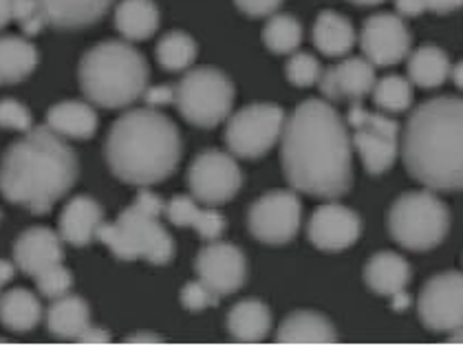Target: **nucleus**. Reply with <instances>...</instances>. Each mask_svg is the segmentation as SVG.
<instances>
[{"mask_svg": "<svg viewBox=\"0 0 463 346\" xmlns=\"http://www.w3.org/2000/svg\"><path fill=\"white\" fill-rule=\"evenodd\" d=\"M47 126L55 130L60 137L90 139L98 130V113L87 102L69 99L49 108Z\"/></svg>", "mask_w": 463, "mask_h": 346, "instance_id": "nucleus-25", "label": "nucleus"}, {"mask_svg": "<svg viewBox=\"0 0 463 346\" xmlns=\"http://www.w3.org/2000/svg\"><path fill=\"white\" fill-rule=\"evenodd\" d=\"M421 324L432 333H455L463 329V274L432 276L417 300Z\"/></svg>", "mask_w": 463, "mask_h": 346, "instance_id": "nucleus-13", "label": "nucleus"}, {"mask_svg": "<svg viewBox=\"0 0 463 346\" xmlns=\"http://www.w3.org/2000/svg\"><path fill=\"white\" fill-rule=\"evenodd\" d=\"M78 78L80 89L90 104L126 108L144 98L148 89V64L128 42L107 40L84 53Z\"/></svg>", "mask_w": 463, "mask_h": 346, "instance_id": "nucleus-5", "label": "nucleus"}, {"mask_svg": "<svg viewBox=\"0 0 463 346\" xmlns=\"http://www.w3.org/2000/svg\"><path fill=\"white\" fill-rule=\"evenodd\" d=\"M450 60L439 47H421L409 60V79L420 89H437L450 78Z\"/></svg>", "mask_w": 463, "mask_h": 346, "instance_id": "nucleus-31", "label": "nucleus"}, {"mask_svg": "<svg viewBox=\"0 0 463 346\" xmlns=\"http://www.w3.org/2000/svg\"><path fill=\"white\" fill-rule=\"evenodd\" d=\"M0 342H3V340H0Z\"/></svg>", "mask_w": 463, "mask_h": 346, "instance_id": "nucleus-51", "label": "nucleus"}, {"mask_svg": "<svg viewBox=\"0 0 463 346\" xmlns=\"http://www.w3.org/2000/svg\"><path fill=\"white\" fill-rule=\"evenodd\" d=\"M144 99H146V104H148L150 108L168 107V104H175V99H177V89L168 87V84H165V87L146 89Z\"/></svg>", "mask_w": 463, "mask_h": 346, "instance_id": "nucleus-40", "label": "nucleus"}, {"mask_svg": "<svg viewBox=\"0 0 463 346\" xmlns=\"http://www.w3.org/2000/svg\"><path fill=\"white\" fill-rule=\"evenodd\" d=\"M236 7L250 18H269L274 16L276 9L283 5V0H234Z\"/></svg>", "mask_w": 463, "mask_h": 346, "instance_id": "nucleus-39", "label": "nucleus"}, {"mask_svg": "<svg viewBox=\"0 0 463 346\" xmlns=\"http://www.w3.org/2000/svg\"><path fill=\"white\" fill-rule=\"evenodd\" d=\"M355 29L338 12H322L314 24V44L326 58H342L355 47Z\"/></svg>", "mask_w": 463, "mask_h": 346, "instance_id": "nucleus-26", "label": "nucleus"}, {"mask_svg": "<svg viewBox=\"0 0 463 346\" xmlns=\"http://www.w3.org/2000/svg\"><path fill=\"white\" fill-rule=\"evenodd\" d=\"M400 150L415 182L435 192H461L463 99L432 98L412 108Z\"/></svg>", "mask_w": 463, "mask_h": 346, "instance_id": "nucleus-3", "label": "nucleus"}, {"mask_svg": "<svg viewBox=\"0 0 463 346\" xmlns=\"http://www.w3.org/2000/svg\"><path fill=\"white\" fill-rule=\"evenodd\" d=\"M14 278V265L7 263V260H0V289Z\"/></svg>", "mask_w": 463, "mask_h": 346, "instance_id": "nucleus-47", "label": "nucleus"}, {"mask_svg": "<svg viewBox=\"0 0 463 346\" xmlns=\"http://www.w3.org/2000/svg\"><path fill=\"white\" fill-rule=\"evenodd\" d=\"M78 179V154L49 126L27 130L5 150L0 162V192L33 214L52 212Z\"/></svg>", "mask_w": 463, "mask_h": 346, "instance_id": "nucleus-2", "label": "nucleus"}, {"mask_svg": "<svg viewBox=\"0 0 463 346\" xmlns=\"http://www.w3.org/2000/svg\"><path fill=\"white\" fill-rule=\"evenodd\" d=\"M276 342L280 344H335L338 331L325 315L316 311H294L287 315L276 333Z\"/></svg>", "mask_w": 463, "mask_h": 346, "instance_id": "nucleus-22", "label": "nucleus"}, {"mask_svg": "<svg viewBox=\"0 0 463 346\" xmlns=\"http://www.w3.org/2000/svg\"><path fill=\"white\" fill-rule=\"evenodd\" d=\"M104 223V210L95 199L78 194L64 205L60 214V237L75 248H84L98 238V229Z\"/></svg>", "mask_w": 463, "mask_h": 346, "instance_id": "nucleus-20", "label": "nucleus"}, {"mask_svg": "<svg viewBox=\"0 0 463 346\" xmlns=\"http://www.w3.org/2000/svg\"><path fill=\"white\" fill-rule=\"evenodd\" d=\"M126 342L128 344H161L164 342V338H159V335H153V333H133L126 338Z\"/></svg>", "mask_w": 463, "mask_h": 346, "instance_id": "nucleus-45", "label": "nucleus"}, {"mask_svg": "<svg viewBox=\"0 0 463 346\" xmlns=\"http://www.w3.org/2000/svg\"><path fill=\"white\" fill-rule=\"evenodd\" d=\"M362 234V220L351 208L340 203H325L314 210L307 237L320 252H342L357 243Z\"/></svg>", "mask_w": 463, "mask_h": 346, "instance_id": "nucleus-17", "label": "nucleus"}, {"mask_svg": "<svg viewBox=\"0 0 463 346\" xmlns=\"http://www.w3.org/2000/svg\"><path fill=\"white\" fill-rule=\"evenodd\" d=\"M346 122L354 128V146L360 153L366 173L380 177L391 170L402 148L400 124L382 113H371L360 104L349 108Z\"/></svg>", "mask_w": 463, "mask_h": 346, "instance_id": "nucleus-10", "label": "nucleus"}, {"mask_svg": "<svg viewBox=\"0 0 463 346\" xmlns=\"http://www.w3.org/2000/svg\"><path fill=\"white\" fill-rule=\"evenodd\" d=\"M391 298H392L391 307L395 309V311H404V309H409V307H411V295L406 294V289H402V292L392 294Z\"/></svg>", "mask_w": 463, "mask_h": 346, "instance_id": "nucleus-46", "label": "nucleus"}, {"mask_svg": "<svg viewBox=\"0 0 463 346\" xmlns=\"http://www.w3.org/2000/svg\"><path fill=\"white\" fill-rule=\"evenodd\" d=\"M115 27L126 40H146L159 27V9L153 0H122L115 7Z\"/></svg>", "mask_w": 463, "mask_h": 346, "instance_id": "nucleus-28", "label": "nucleus"}, {"mask_svg": "<svg viewBox=\"0 0 463 346\" xmlns=\"http://www.w3.org/2000/svg\"><path fill=\"white\" fill-rule=\"evenodd\" d=\"M43 320V304L29 289H9L0 295V323L9 331L27 333Z\"/></svg>", "mask_w": 463, "mask_h": 346, "instance_id": "nucleus-29", "label": "nucleus"}, {"mask_svg": "<svg viewBox=\"0 0 463 346\" xmlns=\"http://www.w3.org/2000/svg\"><path fill=\"white\" fill-rule=\"evenodd\" d=\"M450 78H452V82H455V87L459 89V91H463V62H457L455 67H452Z\"/></svg>", "mask_w": 463, "mask_h": 346, "instance_id": "nucleus-48", "label": "nucleus"}, {"mask_svg": "<svg viewBox=\"0 0 463 346\" xmlns=\"http://www.w3.org/2000/svg\"><path fill=\"white\" fill-rule=\"evenodd\" d=\"M303 223V203L289 190H271L248 212L251 237L265 245H285L296 238Z\"/></svg>", "mask_w": 463, "mask_h": 346, "instance_id": "nucleus-12", "label": "nucleus"}, {"mask_svg": "<svg viewBox=\"0 0 463 346\" xmlns=\"http://www.w3.org/2000/svg\"><path fill=\"white\" fill-rule=\"evenodd\" d=\"M188 185L199 203L223 205L239 194L243 173L230 153L205 150L190 165Z\"/></svg>", "mask_w": 463, "mask_h": 346, "instance_id": "nucleus-14", "label": "nucleus"}, {"mask_svg": "<svg viewBox=\"0 0 463 346\" xmlns=\"http://www.w3.org/2000/svg\"><path fill=\"white\" fill-rule=\"evenodd\" d=\"M375 67L366 58H345L335 67L322 71L320 91L331 102L362 99L375 87Z\"/></svg>", "mask_w": 463, "mask_h": 346, "instance_id": "nucleus-18", "label": "nucleus"}, {"mask_svg": "<svg viewBox=\"0 0 463 346\" xmlns=\"http://www.w3.org/2000/svg\"><path fill=\"white\" fill-rule=\"evenodd\" d=\"M285 75L294 87L309 89L320 82L322 64L320 60L311 53H294L289 60H287Z\"/></svg>", "mask_w": 463, "mask_h": 346, "instance_id": "nucleus-35", "label": "nucleus"}, {"mask_svg": "<svg viewBox=\"0 0 463 346\" xmlns=\"http://www.w3.org/2000/svg\"><path fill=\"white\" fill-rule=\"evenodd\" d=\"M373 102L384 113H404L412 104V82L402 75H386L373 87Z\"/></svg>", "mask_w": 463, "mask_h": 346, "instance_id": "nucleus-34", "label": "nucleus"}, {"mask_svg": "<svg viewBox=\"0 0 463 346\" xmlns=\"http://www.w3.org/2000/svg\"><path fill=\"white\" fill-rule=\"evenodd\" d=\"M62 237L49 228H29L14 245V263L23 274L36 278L44 269L62 263Z\"/></svg>", "mask_w": 463, "mask_h": 346, "instance_id": "nucleus-19", "label": "nucleus"}, {"mask_svg": "<svg viewBox=\"0 0 463 346\" xmlns=\"http://www.w3.org/2000/svg\"><path fill=\"white\" fill-rule=\"evenodd\" d=\"M412 272L409 260L395 252H380L366 263L364 283L377 295H391L406 289Z\"/></svg>", "mask_w": 463, "mask_h": 346, "instance_id": "nucleus-23", "label": "nucleus"}, {"mask_svg": "<svg viewBox=\"0 0 463 346\" xmlns=\"http://www.w3.org/2000/svg\"><path fill=\"white\" fill-rule=\"evenodd\" d=\"M395 7H397V14L404 18H415L428 12L426 0H395Z\"/></svg>", "mask_w": 463, "mask_h": 346, "instance_id": "nucleus-41", "label": "nucleus"}, {"mask_svg": "<svg viewBox=\"0 0 463 346\" xmlns=\"http://www.w3.org/2000/svg\"><path fill=\"white\" fill-rule=\"evenodd\" d=\"M0 128L27 133L33 128L32 113L18 99H0Z\"/></svg>", "mask_w": 463, "mask_h": 346, "instance_id": "nucleus-38", "label": "nucleus"}, {"mask_svg": "<svg viewBox=\"0 0 463 346\" xmlns=\"http://www.w3.org/2000/svg\"><path fill=\"white\" fill-rule=\"evenodd\" d=\"M165 217L177 228H193L203 240H219L225 232V219L216 210H203L194 197L175 194L165 203Z\"/></svg>", "mask_w": 463, "mask_h": 346, "instance_id": "nucleus-21", "label": "nucleus"}, {"mask_svg": "<svg viewBox=\"0 0 463 346\" xmlns=\"http://www.w3.org/2000/svg\"><path fill=\"white\" fill-rule=\"evenodd\" d=\"M285 122L287 115L279 104H251L228 117L225 144L234 157L256 162L280 142Z\"/></svg>", "mask_w": 463, "mask_h": 346, "instance_id": "nucleus-9", "label": "nucleus"}, {"mask_svg": "<svg viewBox=\"0 0 463 346\" xmlns=\"http://www.w3.org/2000/svg\"><path fill=\"white\" fill-rule=\"evenodd\" d=\"M221 295L214 292L213 287L203 283V280H194V283H188L184 289H181V304H184L188 311H203L219 304Z\"/></svg>", "mask_w": 463, "mask_h": 346, "instance_id": "nucleus-37", "label": "nucleus"}, {"mask_svg": "<svg viewBox=\"0 0 463 346\" xmlns=\"http://www.w3.org/2000/svg\"><path fill=\"white\" fill-rule=\"evenodd\" d=\"M450 229V212L428 190L402 194L389 210L391 238L411 252H430L444 243Z\"/></svg>", "mask_w": 463, "mask_h": 346, "instance_id": "nucleus-7", "label": "nucleus"}, {"mask_svg": "<svg viewBox=\"0 0 463 346\" xmlns=\"http://www.w3.org/2000/svg\"><path fill=\"white\" fill-rule=\"evenodd\" d=\"M107 162L119 182L153 185L177 170L184 154L179 128L155 108H133L113 124L107 135Z\"/></svg>", "mask_w": 463, "mask_h": 346, "instance_id": "nucleus-4", "label": "nucleus"}, {"mask_svg": "<svg viewBox=\"0 0 463 346\" xmlns=\"http://www.w3.org/2000/svg\"><path fill=\"white\" fill-rule=\"evenodd\" d=\"M90 324V309L80 295L55 298L47 313V327L55 338L75 340Z\"/></svg>", "mask_w": 463, "mask_h": 346, "instance_id": "nucleus-30", "label": "nucleus"}, {"mask_svg": "<svg viewBox=\"0 0 463 346\" xmlns=\"http://www.w3.org/2000/svg\"><path fill=\"white\" fill-rule=\"evenodd\" d=\"M411 32L395 14H375L366 18L360 33V47L373 67L400 64L411 51Z\"/></svg>", "mask_w": 463, "mask_h": 346, "instance_id": "nucleus-15", "label": "nucleus"}, {"mask_svg": "<svg viewBox=\"0 0 463 346\" xmlns=\"http://www.w3.org/2000/svg\"><path fill=\"white\" fill-rule=\"evenodd\" d=\"M38 49L18 36H0V87L27 79L38 67Z\"/></svg>", "mask_w": 463, "mask_h": 346, "instance_id": "nucleus-27", "label": "nucleus"}, {"mask_svg": "<svg viewBox=\"0 0 463 346\" xmlns=\"http://www.w3.org/2000/svg\"><path fill=\"white\" fill-rule=\"evenodd\" d=\"M113 0H16V20L24 33L40 29H84L109 12Z\"/></svg>", "mask_w": 463, "mask_h": 346, "instance_id": "nucleus-11", "label": "nucleus"}, {"mask_svg": "<svg viewBox=\"0 0 463 346\" xmlns=\"http://www.w3.org/2000/svg\"><path fill=\"white\" fill-rule=\"evenodd\" d=\"M196 42L184 32H170L157 42V60L165 71H185L196 60Z\"/></svg>", "mask_w": 463, "mask_h": 346, "instance_id": "nucleus-32", "label": "nucleus"}, {"mask_svg": "<svg viewBox=\"0 0 463 346\" xmlns=\"http://www.w3.org/2000/svg\"><path fill=\"white\" fill-rule=\"evenodd\" d=\"M280 162L291 188L338 199L354 183V139L340 113L322 99H305L287 117Z\"/></svg>", "mask_w": 463, "mask_h": 346, "instance_id": "nucleus-1", "label": "nucleus"}, {"mask_svg": "<svg viewBox=\"0 0 463 346\" xmlns=\"http://www.w3.org/2000/svg\"><path fill=\"white\" fill-rule=\"evenodd\" d=\"M75 342L80 344H109L110 342V335L107 333L104 329H98V327H89L82 331V333L75 338Z\"/></svg>", "mask_w": 463, "mask_h": 346, "instance_id": "nucleus-42", "label": "nucleus"}, {"mask_svg": "<svg viewBox=\"0 0 463 346\" xmlns=\"http://www.w3.org/2000/svg\"><path fill=\"white\" fill-rule=\"evenodd\" d=\"M38 292L44 295V298H62V295L69 294L73 285V274L69 272L67 267H62V263L55 265V267L44 269L43 274L36 276Z\"/></svg>", "mask_w": 463, "mask_h": 346, "instance_id": "nucleus-36", "label": "nucleus"}, {"mask_svg": "<svg viewBox=\"0 0 463 346\" xmlns=\"http://www.w3.org/2000/svg\"><path fill=\"white\" fill-rule=\"evenodd\" d=\"M177 104L181 117L196 128H214L230 117L234 107V84L223 71L199 67L188 71L177 84Z\"/></svg>", "mask_w": 463, "mask_h": 346, "instance_id": "nucleus-8", "label": "nucleus"}, {"mask_svg": "<svg viewBox=\"0 0 463 346\" xmlns=\"http://www.w3.org/2000/svg\"><path fill=\"white\" fill-rule=\"evenodd\" d=\"M263 42L269 51L279 55L294 53L303 42V24L289 14L269 16L263 29Z\"/></svg>", "mask_w": 463, "mask_h": 346, "instance_id": "nucleus-33", "label": "nucleus"}, {"mask_svg": "<svg viewBox=\"0 0 463 346\" xmlns=\"http://www.w3.org/2000/svg\"><path fill=\"white\" fill-rule=\"evenodd\" d=\"M16 20V0H0V32Z\"/></svg>", "mask_w": 463, "mask_h": 346, "instance_id": "nucleus-44", "label": "nucleus"}, {"mask_svg": "<svg viewBox=\"0 0 463 346\" xmlns=\"http://www.w3.org/2000/svg\"><path fill=\"white\" fill-rule=\"evenodd\" d=\"M164 212V199L142 190L135 203L122 210L115 223H102L98 238L119 260L144 258L153 265H165L175 256V240L161 223Z\"/></svg>", "mask_w": 463, "mask_h": 346, "instance_id": "nucleus-6", "label": "nucleus"}, {"mask_svg": "<svg viewBox=\"0 0 463 346\" xmlns=\"http://www.w3.org/2000/svg\"><path fill=\"white\" fill-rule=\"evenodd\" d=\"M271 329V311L265 303L248 298L236 303L228 313V331L239 342H263Z\"/></svg>", "mask_w": 463, "mask_h": 346, "instance_id": "nucleus-24", "label": "nucleus"}, {"mask_svg": "<svg viewBox=\"0 0 463 346\" xmlns=\"http://www.w3.org/2000/svg\"><path fill=\"white\" fill-rule=\"evenodd\" d=\"M428 12L435 14H450L463 7V0H426Z\"/></svg>", "mask_w": 463, "mask_h": 346, "instance_id": "nucleus-43", "label": "nucleus"}, {"mask_svg": "<svg viewBox=\"0 0 463 346\" xmlns=\"http://www.w3.org/2000/svg\"><path fill=\"white\" fill-rule=\"evenodd\" d=\"M194 269L199 278L219 295L239 292L248 278V260L236 245L213 240L196 254Z\"/></svg>", "mask_w": 463, "mask_h": 346, "instance_id": "nucleus-16", "label": "nucleus"}, {"mask_svg": "<svg viewBox=\"0 0 463 346\" xmlns=\"http://www.w3.org/2000/svg\"><path fill=\"white\" fill-rule=\"evenodd\" d=\"M450 342H457V344H461V342H463V329H459V331H455V333H452Z\"/></svg>", "mask_w": 463, "mask_h": 346, "instance_id": "nucleus-50", "label": "nucleus"}, {"mask_svg": "<svg viewBox=\"0 0 463 346\" xmlns=\"http://www.w3.org/2000/svg\"><path fill=\"white\" fill-rule=\"evenodd\" d=\"M349 3H354V5H360V7H373V5H380V3H384V0H349Z\"/></svg>", "mask_w": 463, "mask_h": 346, "instance_id": "nucleus-49", "label": "nucleus"}]
</instances>
